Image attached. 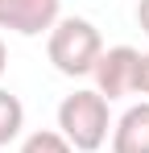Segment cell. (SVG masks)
Here are the masks:
<instances>
[{"mask_svg": "<svg viewBox=\"0 0 149 153\" xmlns=\"http://www.w3.org/2000/svg\"><path fill=\"white\" fill-rule=\"evenodd\" d=\"M21 153H79V149H74L58 128H42V132H29L21 141Z\"/></svg>", "mask_w": 149, "mask_h": 153, "instance_id": "52a82bcc", "label": "cell"}, {"mask_svg": "<svg viewBox=\"0 0 149 153\" xmlns=\"http://www.w3.org/2000/svg\"><path fill=\"white\" fill-rule=\"evenodd\" d=\"M46 54L54 62V71L66 79H83L95 71L99 54H104V37L87 17H58V25L50 29Z\"/></svg>", "mask_w": 149, "mask_h": 153, "instance_id": "6da1fadb", "label": "cell"}, {"mask_svg": "<svg viewBox=\"0 0 149 153\" xmlns=\"http://www.w3.org/2000/svg\"><path fill=\"white\" fill-rule=\"evenodd\" d=\"M62 17V0H0V29H13L21 37L50 33Z\"/></svg>", "mask_w": 149, "mask_h": 153, "instance_id": "277c9868", "label": "cell"}, {"mask_svg": "<svg viewBox=\"0 0 149 153\" xmlns=\"http://www.w3.org/2000/svg\"><path fill=\"white\" fill-rule=\"evenodd\" d=\"M137 66H141V50H133V46H112V50L99 54L95 71V91L104 100H120V95H133L137 91Z\"/></svg>", "mask_w": 149, "mask_h": 153, "instance_id": "3957f363", "label": "cell"}, {"mask_svg": "<svg viewBox=\"0 0 149 153\" xmlns=\"http://www.w3.org/2000/svg\"><path fill=\"white\" fill-rule=\"evenodd\" d=\"M25 128V103L13 95V91H4L0 87V145H8V141H17Z\"/></svg>", "mask_w": 149, "mask_h": 153, "instance_id": "8992f818", "label": "cell"}, {"mask_svg": "<svg viewBox=\"0 0 149 153\" xmlns=\"http://www.w3.org/2000/svg\"><path fill=\"white\" fill-rule=\"evenodd\" d=\"M112 153H149V100L133 103L112 124Z\"/></svg>", "mask_w": 149, "mask_h": 153, "instance_id": "5b68a950", "label": "cell"}, {"mask_svg": "<svg viewBox=\"0 0 149 153\" xmlns=\"http://www.w3.org/2000/svg\"><path fill=\"white\" fill-rule=\"evenodd\" d=\"M137 25L141 33H149V0H137Z\"/></svg>", "mask_w": 149, "mask_h": 153, "instance_id": "9c48e42d", "label": "cell"}, {"mask_svg": "<svg viewBox=\"0 0 149 153\" xmlns=\"http://www.w3.org/2000/svg\"><path fill=\"white\" fill-rule=\"evenodd\" d=\"M4 66H8V50H4V42H0V75H4Z\"/></svg>", "mask_w": 149, "mask_h": 153, "instance_id": "30bf717a", "label": "cell"}, {"mask_svg": "<svg viewBox=\"0 0 149 153\" xmlns=\"http://www.w3.org/2000/svg\"><path fill=\"white\" fill-rule=\"evenodd\" d=\"M137 91L149 95V54H141V66H137Z\"/></svg>", "mask_w": 149, "mask_h": 153, "instance_id": "ba28073f", "label": "cell"}, {"mask_svg": "<svg viewBox=\"0 0 149 153\" xmlns=\"http://www.w3.org/2000/svg\"><path fill=\"white\" fill-rule=\"evenodd\" d=\"M108 128H112L108 100L99 95L95 87H83V91H74V95H66L58 103V132L79 153H95L108 141Z\"/></svg>", "mask_w": 149, "mask_h": 153, "instance_id": "7a4b0ae2", "label": "cell"}]
</instances>
